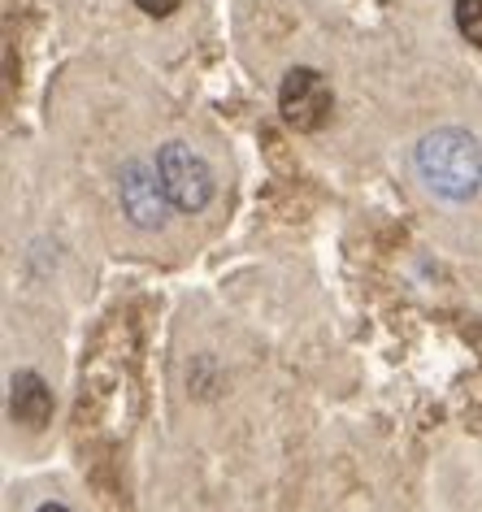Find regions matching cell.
Returning a JSON list of instances; mask_svg holds the SVG:
<instances>
[{"label":"cell","mask_w":482,"mask_h":512,"mask_svg":"<svg viewBox=\"0 0 482 512\" xmlns=\"http://www.w3.org/2000/svg\"><path fill=\"white\" fill-rule=\"evenodd\" d=\"M417 174L443 200H474L482 187V148L461 126L430 131L417 144Z\"/></svg>","instance_id":"cell-1"},{"label":"cell","mask_w":482,"mask_h":512,"mask_svg":"<svg viewBox=\"0 0 482 512\" xmlns=\"http://www.w3.org/2000/svg\"><path fill=\"white\" fill-rule=\"evenodd\" d=\"M157 174L166 183V196L179 213H200L213 200V170L209 161L192 152L187 144H166L157 152Z\"/></svg>","instance_id":"cell-2"},{"label":"cell","mask_w":482,"mask_h":512,"mask_svg":"<svg viewBox=\"0 0 482 512\" xmlns=\"http://www.w3.org/2000/svg\"><path fill=\"white\" fill-rule=\"evenodd\" d=\"M118 196H122L126 217H131L139 230H157L161 222H166V213L174 209L170 196H166V183H161V174H157V161L122 165Z\"/></svg>","instance_id":"cell-4"},{"label":"cell","mask_w":482,"mask_h":512,"mask_svg":"<svg viewBox=\"0 0 482 512\" xmlns=\"http://www.w3.org/2000/svg\"><path fill=\"white\" fill-rule=\"evenodd\" d=\"M14 417L31 430L48 426V417H53V391H48V382L35 369H22L14 378Z\"/></svg>","instance_id":"cell-5"},{"label":"cell","mask_w":482,"mask_h":512,"mask_svg":"<svg viewBox=\"0 0 482 512\" xmlns=\"http://www.w3.org/2000/svg\"><path fill=\"white\" fill-rule=\"evenodd\" d=\"M40 512H70L66 504H40Z\"/></svg>","instance_id":"cell-8"},{"label":"cell","mask_w":482,"mask_h":512,"mask_svg":"<svg viewBox=\"0 0 482 512\" xmlns=\"http://www.w3.org/2000/svg\"><path fill=\"white\" fill-rule=\"evenodd\" d=\"M456 31L474 48H482V0H456Z\"/></svg>","instance_id":"cell-6"},{"label":"cell","mask_w":482,"mask_h":512,"mask_svg":"<svg viewBox=\"0 0 482 512\" xmlns=\"http://www.w3.org/2000/svg\"><path fill=\"white\" fill-rule=\"evenodd\" d=\"M135 5H139V9H144V14H148V18H170V14H174V9H179V5H183V0H135Z\"/></svg>","instance_id":"cell-7"},{"label":"cell","mask_w":482,"mask_h":512,"mask_svg":"<svg viewBox=\"0 0 482 512\" xmlns=\"http://www.w3.org/2000/svg\"><path fill=\"white\" fill-rule=\"evenodd\" d=\"M278 109H283L287 126H296V131H304V135L322 131V126L331 122V109H335L331 83L309 66H296L283 79V87H278Z\"/></svg>","instance_id":"cell-3"}]
</instances>
